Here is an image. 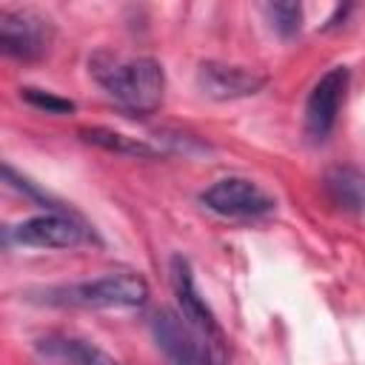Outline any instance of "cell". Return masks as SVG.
<instances>
[{"instance_id": "obj_14", "label": "cell", "mask_w": 365, "mask_h": 365, "mask_svg": "<svg viewBox=\"0 0 365 365\" xmlns=\"http://www.w3.org/2000/svg\"><path fill=\"white\" fill-rule=\"evenodd\" d=\"M265 14L271 17V26L282 37H294L302 29V6L299 3H268Z\"/></svg>"}, {"instance_id": "obj_11", "label": "cell", "mask_w": 365, "mask_h": 365, "mask_svg": "<svg viewBox=\"0 0 365 365\" xmlns=\"http://www.w3.org/2000/svg\"><path fill=\"white\" fill-rule=\"evenodd\" d=\"M77 134L88 145H97V148H106V151H114V154H123V157H137V160L163 157L160 145H151L143 137H131V134H123V131H114V128H106V125H86Z\"/></svg>"}, {"instance_id": "obj_1", "label": "cell", "mask_w": 365, "mask_h": 365, "mask_svg": "<svg viewBox=\"0 0 365 365\" xmlns=\"http://www.w3.org/2000/svg\"><path fill=\"white\" fill-rule=\"evenodd\" d=\"M88 71L131 114H151L163 103L165 74L154 57H120L100 48L88 57Z\"/></svg>"}, {"instance_id": "obj_8", "label": "cell", "mask_w": 365, "mask_h": 365, "mask_svg": "<svg viewBox=\"0 0 365 365\" xmlns=\"http://www.w3.org/2000/svg\"><path fill=\"white\" fill-rule=\"evenodd\" d=\"M348 68L345 66H334L328 68L311 88L308 100H305V134L314 143H322L339 117V108L345 103V91H348Z\"/></svg>"}, {"instance_id": "obj_3", "label": "cell", "mask_w": 365, "mask_h": 365, "mask_svg": "<svg viewBox=\"0 0 365 365\" xmlns=\"http://www.w3.org/2000/svg\"><path fill=\"white\" fill-rule=\"evenodd\" d=\"M151 334L171 365H225V359L211 348V342L174 308L154 311Z\"/></svg>"}, {"instance_id": "obj_7", "label": "cell", "mask_w": 365, "mask_h": 365, "mask_svg": "<svg viewBox=\"0 0 365 365\" xmlns=\"http://www.w3.org/2000/svg\"><path fill=\"white\" fill-rule=\"evenodd\" d=\"M171 285H174V297H177V305H180V314L211 342V348L225 359L228 356V348H225V334L214 317V311L208 308L205 297H200L197 291V282H194V271H191V262L185 257H171Z\"/></svg>"}, {"instance_id": "obj_9", "label": "cell", "mask_w": 365, "mask_h": 365, "mask_svg": "<svg viewBox=\"0 0 365 365\" xmlns=\"http://www.w3.org/2000/svg\"><path fill=\"white\" fill-rule=\"evenodd\" d=\"M268 77L245 68V66H231V63H217V60H205L197 68V86L205 97L211 100H242V97H254L265 88Z\"/></svg>"}, {"instance_id": "obj_5", "label": "cell", "mask_w": 365, "mask_h": 365, "mask_svg": "<svg viewBox=\"0 0 365 365\" xmlns=\"http://www.w3.org/2000/svg\"><path fill=\"white\" fill-rule=\"evenodd\" d=\"M6 237L26 248H77L91 240V231L71 211H46L11 225Z\"/></svg>"}, {"instance_id": "obj_2", "label": "cell", "mask_w": 365, "mask_h": 365, "mask_svg": "<svg viewBox=\"0 0 365 365\" xmlns=\"http://www.w3.org/2000/svg\"><path fill=\"white\" fill-rule=\"evenodd\" d=\"M148 299V282L134 271H111L94 279L51 285L37 291V302L60 308H140Z\"/></svg>"}, {"instance_id": "obj_10", "label": "cell", "mask_w": 365, "mask_h": 365, "mask_svg": "<svg viewBox=\"0 0 365 365\" xmlns=\"http://www.w3.org/2000/svg\"><path fill=\"white\" fill-rule=\"evenodd\" d=\"M34 351L57 365H120L108 351H103L100 345L80 339V336H68V334H48L40 336L34 342Z\"/></svg>"}, {"instance_id": "obj_4", "label": "cell", "mask_w": 365, "mask_h": 365, "mask_svg": "<svg viewBox=\"0 0 365 365\" xmlns=\"http://www.w3.org/2000/svg\"><path fill=\"white\" fill-rule=\"evenodd\" d=\"M54 43V26L34 9H0V51L31 63L48 54Z\"/></svg>"}, {"instance_id": "obj_13", "label": "cell", "mask_w": 365, "mask_h": 365, "mask_svg": "<svg viewBox=\"0 0 365 365\" xmlns=\"http://www.w3.org/2000/svg\"><path fill=\"white\" fill-rule=\"evenodd\" d=\"M20 97L34 106L37 111H46V114H71L77 106L68 100V97H60L54 91H46V88H37V86H23L20 88Z\"/></svg>"}, {"instance_id": "obj_6", "label": "cell", "mask_w": 365, "mask_h": 365, "mask_svg": "<svg viewBox=\"0 0 365 365\" xmlns=\"http://www.w3.org/2000/svg\"><path fill=\"white\" fill-rule=\"evenodd\" d=\"M200 202L220 217H265L277 208V200L248 177H222L211 182Z\"/></svg>"}, {"instance_id": "obj_12", "label": "cell", "mask_w": 365, "mask_h": 365, "mask_svg": "<svg viewBox=\"0 0 365 365\" xmlns=\"http://www.w3.org/2000/svg\"><path fill=\"white\" fill-rule=\"evenodd\" d=\"M331 191L336 194L339 202H345L348 208H359L365 211V177L351 171V168H339L331 174Z\"/></svg>"}]
</instances>
